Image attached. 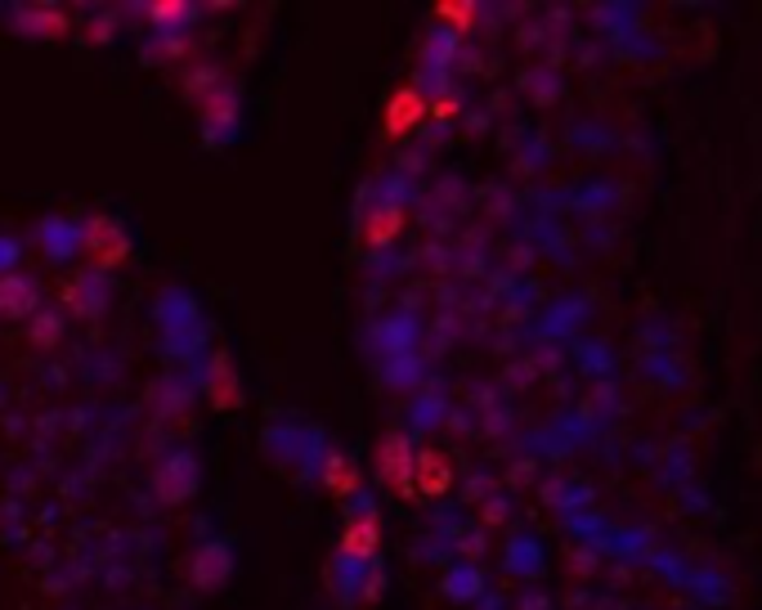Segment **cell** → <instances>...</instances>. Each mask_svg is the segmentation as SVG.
<instances>
[{
  "label": "cell",
  "instance_id": "cell-3",
  "mask_svg": "<svg viewBox=\"0 0 762 610\" xmlns=\"http://www.w3.org/2000/svg\"><path fill=\"white\" fill-rule=\"evenodd\" d=\"M14 23H19V32H28V36H67V10H54V6L14 10Z\"/></svg>",
  "mask_w": 762,
  "mask_h": 610
},
{
  "label": "cell",
  "instance_id": "cell-1",
  "mask_svg": "<svg viewBox=\"0 0 762 610\" xmlns=\"http://www.w3.org/2000/svg\"><path fill=\"white\" fill-rule=\"evenodd\" d=\"M86 252H90V260L95 265H121L126 256H130V238L121 234V225L117 221H108V216H95L90 225H86Z\"/></svg>",
  "mask_w": 762,
  "mask_h": 610
},
{
  "label": "cell",
  "instance_id": "cell-2",
  "mask_svg": "<svg viewBox=\"0 0 762 610\" xmlns=\"http://www.w3.org/2000/svg\"><path fill=\"white\" fill-rule=\"evenodd\" d=\"M41 306V292L32 279H0V314L6 319H32Z\"/></svg>",
  "mask_w": 762,
  "mask_h": 610
},
{
  "label": "cell",
  "instance_id": "cell-4",
  "mask_svg": "<svg viewBox=\"0 0 762 610\" xmlns=\"http://www.w3.org/2000/svg\"><path fill=\"white\" fill-rule=\"evenodd\" d=\"M58 332H63L58 314H36V323H32V342H36V346H50Z\"/></svg>",
  "mask_w": 762,
  "mask_h": 610
}]
</instances>
